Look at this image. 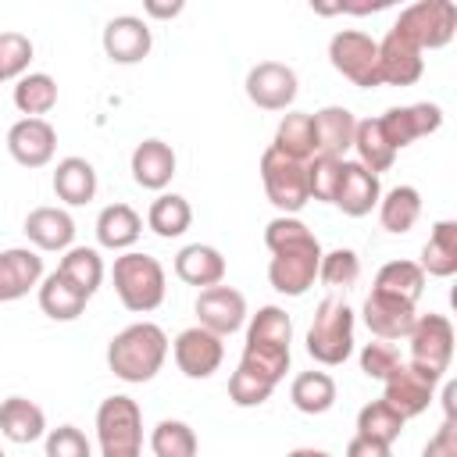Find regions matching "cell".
Instances as JSON below:
<instances>
[{
    "label": "cell",
    "instance_id": "cell-1",
    "mask_svg": "<svg viewBox=\"0 0 457 457\" xmlns=\"http://www.w3.org/2000/svg\"><path fill=\"white\" fill-rule=\"evenodd\" d=\"M264 246L271 250L268 261V282L282 296H303L321 264V243L318 236L293 214H278L264 225Z\"/></svg>",
    "mask_w": 457,
    "mask_h": 457
},
{
    "label": "cell",
    "instance_id": "cell-2",
    "mask_svg": "<svg viewBox=\"0 0 457 457\" xmlns=\"http://www.w3.org/2000/svg\"><path fill=\"white\" fill-rule=\"evenodd\" d=\"M164 357H168V336L154 321L125 325L107 343V368L114 371V378L132 382V386L150 382L164 368Z\"/></svg>",
    "mask_w": 457,
    "mask_h": 457
},
{
    "label": "cell",
    "instance_id": "cell-3",
    "mask_svg": "<svg viewBox=\"0 0 457 457\" xmlns=\"http://www.w3.org/2000/svg\"><path fill=\"white\" fill-rule=\"evenodd\" d=\"M111 278H114V293H118L121 307L132 311V314H150L164 303L168 278H164L161 261L150 257V253L125 250L121 257H114Z\"/></svg>",
    "mask_w": 457,
    "mask_h": 457
},
{
    "label": "cell",
    "instance_id": "cell-4",
    "mask_svg": "<svg viewBox=\"0 0 457 457\" xmlns=\"http://www.w3.org/2000/svg\"><path fill=\"white\" fill-rule=\"evenodd\" d=\"M307 353L325 368H336L353 353V311L343 296H325L318 303L307 328Z\"/></svg>",
    "mask_w": 457,
    "mask_h": 457
},
{
    "label": "cell",
    "instance_id": "cell-5",
    "mask_svg": "<svg viewBox=\"0 0 457 457\" xmlns=\"http://www.w3.org/2000/svg\"><path fill=\"white\" fill-rule=\"evenodd\" d=\"M396 36H403L418 50H443L457 36V4L453 0H418L400 11Z\"/></svg>",
    "mask_w": 457,
    "mask_h": 457
},
{
    "label": "cell",
    "instance_id": "cell-6",
    "mask_svg": "<svg viewBox=\"0 0 457 457\" xmlns=\"http://www.w3.org/2000/svg\"><path fill=\"white\" fill-rule=\"evenodd\" d=\"M100 453H143V411L132 396L118 393L96 407Z\"/></svg>",
    "mask_w": 457,
    "mask_h": 457
},
{
    "label": "cell",
    "instance_id": "cell-7",
    "mask_svg": "<svg viewBox=\"0 0 457 457\" xmlns=\"http://www.w3.org/2000/svg\"><path fill=\"white\" fill-rule=\"evenodd\" d=\"M261 182H264V193L271 200V207L278 214H300L307 207V164L278 154V150H264L261 154Z\"/></svg>",
    "mask_w": 457,
    "mask_h": 457
},
{
    "label": "cell",
    "instance_id": "cell-8",
    "mask_svg": "<svg viewBox=\"0 0 457 457\" xmlns=\"http://www.w3.org/2000/svg\"><path fill=\"white\" fill-rule=\"evenodd\" d=\"M328 61L343 79H350L361 89L382 86V79H378V39H371L368 32L339 29L328 39Z\"/></svg>",
    "mask_w": 457,
    "mask_h": 457
},
{
    "label": "cell",
    "instance_id": "cell-9",
    "mask_svg": "<svg viewBox=\"0 0 457 457\" xmlns=\"http://www.w3.org/2000/svg\"><path fill=\"white\" fill-rule=\"evenodd\" d=\"M411 339V364L432 371V375H446L450 368V357H453V325L446 314H418L414 318V328L407 332Z\"/></svg>",
    "mask_w": 457,
    "mask_h": 457
},
{
    "label": "cell",
    "instance_id": "cell-10",
    "mask_svg": "<svg viewBox=\"0 0 457 457\" xmlns=\"http://www.w3.org/2000/svg\"><path fill=\"white\" fill-rule=\"evenodd\" d=\"M382 386H386L382 400L407 421V418H418V414L432 403V393H436V386H439V375H432V371H425V368H418V364H411V361H400V364L382 378Z\"/></svg>",
    "mask_w": 457,
    "mask_h": 457
},
{
    "label": "cell",
    "instance_id": "cell-11",
    "mask_svg": "<svg viewBox=\"0 0 457 457\" xmlns=\"http://www.w3.org/2000/svg\"><path fill=\"white\" fill-rule=\"evenodd\" d=\"M246 96L250 104H257L261 111H289L296 93H300V82H296V71L282 61H257L250 71H246Z\"/></svg>",
    "mask_w": 457,
    "mask_h": 457
},
{
    "label": "cell",
    "instance_id": "cell-12",
    "mask_svg": "<svg viewBox=\"0 0 457 457\" xmlns=\"http://www.w3.org/2000/svg\"><path fill=\"white\" fill-rule=\"evenodd\" d=\"M171 353H175V364L186 378H211L225 361V343H221V336L193 325V328H182L175 336Z\"/></svg>",
    "mask_w": 457,
    "mask_h": 457
},
{
    "label": "cell",
    "instance_id": "cell-13",
    "mask_svg": "<svg viewBox=\"0 0 457 457\" xmlns=\"http://www.w3.org/2000/svg\"><path fill=\"white\" fill-rule=\"evenodd\" d=\"M7 154L21 168H46L57 154V129L46 118H18L7 129Z\"/></svg>",
    "mask_w": 457,
    "mask_h": 457
},
{
    "label": "cell",
    "instance_id": "cell-14",
    "mask_svg": "<svg viewBox=\"0 0 457 457\" xmlns=\"http://www.w3.org/2000/svg\"><path fill=\"white\" fill-rule=\"evenodd\" d=\"M196 321L200 328L214 332V336H232L243 328L246 321V296L232 286H211V289H200L196 296Z\"/></svg>",
    "mask_w": 457,
    "mask_h": 457
},
{
    "label": "cell",
    "instance_id": "cell-15",
    "mask_svg": "<svg viewBox=\"0 0 457 457\" xmlns=\"http://www.w3.org/2000/svg\"><path fill=\"white\" fill-rule=\"evenodd\" d=\"M378 125L389 139V146L400 154L403 146H411L421 136L439 132L443 125V111L439 104H407V107H389L386 114H378Z\"/></svg>",
    "mask_w": 457,
    "mask_h": 457
},
{
    "label": "cell",
    "instance_id": "cell-16",
    "mask_svg": "<svg viewBox=\"0 0 457 457\" xmlns=\"http://www.w3.org/2000/svg\"><path fill=\"white\" fill-rule=\"evenodd\" d=\"M100 43H104V54L114 64H139L150 54V46H154V32H150L146 18H139V14H118V18H111L104 25Z\"/></svg>",
    "mask_w": 457,
    "mask_h": 457
},
{
    "label": "cell",
    "instance_id": "cell-17",
    "mask_svg": "<svg viewBox=\"0 0 457 457\" xmlns=\"http://www.w3.org/2000/svg\"><path fill=\"white\" fill-rule=\"evenodd\" d=\"M378 200H382L378 175H371V171H368L364 164H357V161H343L332 204H336L343 214H350V218H364V214H371V211L378 207Z\"/></svg>",
    "mask_w": 457,
    "mask_h": 457
},
{
    "label": "cell",
    "instance_id": "cell-18",
    "mask_svg": "<svg viewBox=\"0 0 457 457\" xmlns=\"http://www.w3.org/2000/svg\"><path fill=\"white\" fill-rule=\"evenodd\" d=\"M361 314H364V325L371 328L375 339L393 343V339H407V332L414 328L418 307L407 303V300H396V296H389V293L371 289L368 300H364V311H361Z\"/></svg>",
    "mask_w": 457,
    "mask_h": 457
},
{
    "label": "cell",
    "instance_id": "cell-19",
    "mask_svg": "<svg viewBox=\"0 0 457 457\" xmlns=\"http://www.w3.org/2000/svg\"><path fill=\"white\" fill-rule=\"evenodd\" d=\"M43 282V257L29 246L0 250V303H14L39 289Z\"/></svg>",
    "mask_w": 457,
    "mask_h": 457
},
{
    "label": "cell",
    "instance_id": "cell-20",
    "mask_svg": "<svg viewBox=\"0 0 457 457\" xmlns=\"http://www.w3.org/2000/svg\"><path fill=\"white\" fill-rule=\"evenodd\" d=\"M25 236L32 250L64 253L75 246V218L64 207H32L25 214Z\"/></svg>",
    "mask_w": 457,
    "mask_h": 457
},
{
    "label": "cell",
    "instance_id": "cell-21",
    "mask_svg": "<svg viewBox=\"0 0 457 457\" xmlns=\"http://www.w3.org/2000/svg\"><path fill=\"white\" fill-rule=\"evenodd\" d=\"M425 71V57L418 46H411L403 36H396L393 29L386 32V39H378V79L382 86H414Z\"/></svg>",
    "mask_w": 457,
    "mask_h": 457
},
{
    "label": "cell",
    "instance_id": "cell-22",
    "mask_svg": "<svg viewBox=\"0 0 457 457\" xmlns=\"http://www.w3.org/2000/svg\"><path fill=\"white\" fill-rule=\"evenodd\" d=\"M129 168H132L136 186L161 193V189H164V186L175 179L179 157H175V150H171L164 139H143V143H136Z\"/></svg>",
    "mask_w": 457,
    "mask_h": 457
},
{
    "label": "cell",
    "instance_id": "cell-23",
    "mask_svg": "<svg viewBox=\"0 0 457 457\" xmlns=\"http://www.w3.org/2000/svg\"><path fill=\"white\" fill-rule=\"evenodd\" d=\"M311 118H314L318 154H321V157L346 161V150H353V132H357L353 111H350V107H339V104H328V107L314 111Z\"/></svg>",
    "mask_w": 457,
    "mask_h": 457
},
{
    "label": "cell",
    "instance_id": "cell-24",
    "mask_svg": "<svg viewBox=\"0 0 457 457\" xmlns=\"http://www.w3.org/2000/svg\"><path fill=\"white\" fill-rule=\"evenodd\" d=\"M175 275L186 286H196V289L221 286V278H225V257L211 243H189V246H182L175 253Z\"/></svg>",
    "mask_w": 457,
    "mask_h": 457
},
{
    "label": "cell",
    "instance_id": "cell-25",
    "mask_svg": "<svg viewBox=\"0 0 457 457\" xmlns=\"http://www.w3.org/2000/svg\"><path fill=\"white\" fill-rule=\"evenodd\" d=\"M0 432L11 443H36L46 436V414L25 396H7L0 400Z\"/></svg>",
    "mask_w": 457,
    "mask_h": 457
},
{
    "label": "cell",
    "instance_id": "cell-26",
    "mask_svg": "<svg viewBox=\"0 0 457 457\" xmlns=\"http://www.w3.org/2000/svg\"><path fill=\"white\" fill-rule=\"evenodd\" d=\"M271 150L307 164L314 154H318V136H314V118L307 111H286L278 129H275V139H271Z\"/></svg>",
    "mask_w": 457,
    "mask_h": 457
},
{
    "label": "cell",
    "instance_id": "cell-27",
    "mask_svg": "<svg viewBox=\"0 0 457 457\" xmlns=\"http://www.w3.org/2000/svg\"><path fill=\"white\" fill-rule=\"evenodd\" d=\"M54 193L68 207H82L96 196V168L86 157H64L54 168Z\"/></svg>",
    "mask_w": 457,
    "mask_h": 457
},
{
    "label": "cell",
    "instance_id": "cell-28",
    "mask_svg": "<svg viewBox=\"0 0 457 457\" xmlns=\"http://www.w3.org/2000/svg\"><path fill=\"white\" fill-rule=\"evenodd\" d=\"M143 236V218L129 204H107L96 214V243L107 250H129Z\"/></svg>",
    "mask_w": 457,
    "mask_h": 457
},
{
    "label": "cell",
    "instance_id": "cell-29",
    "mask_svg": "<svg viewBox=\"0 0 457 457\" xmlns=\"http://www.w3.org/2000/svg\"><path fill=\"white\" fill-rule=\"evenodd\" d=\"M418 268L432 278H450L457 275V221L443 218L432 225L428 232V243L421 246V261Z\"/></svg>",
    "mask_w": 457,
    "mask_h": 457
},
{
    "label": "cell",
    "instance_id": "cell-30",
    "mask_svg": "<svg viewBox=\"0 0 457 457\" xmlns=\"http://www.w3.org/2000/svg\"><path fill=\"white\" fill-rule=\"evenodd\" d=\"M86 303H89V296L79 286H71L61 271L43 275V282H39V307H43L46 318H54V321H75L86 311Z\"/></svg>",
    "mask_w": 457,
    "mask_h": 457
},
{
    "label": "cell",
    "instance_id": "cell-31",
    "mask_svg": "<svg viewBox=\"0 0 457 457\" xmlns=\"http://www.w3.org/2000/svg\"><path fill=\"white\" fill-rule=\"evenodd\" d=\"M421 218V193L414 186H393L389 193H382L378 200V221L386 232L393 236H403L418 225Z\"/></svg>",
    "mask_w": 457,
    "mask_h": 457
},
{
    "label": "cell",
    "instance_id": "cell-32",
    "mask_svg": "<svg viewBox=\"0 0 457 457\" xmlns=\"http://www.w3.org/2000/svg\"><path fill=\"white\" fill-rule=\"evenodd\" d=\"M336 378L328 371H300L289 386V400L300 414H325L336 403Z\"/></svg>",
    "mask_w": 457,
    "mask_h": 457
},
{
    "label": "cell",
    "instance_id": "cell-33",
    "mask_svg": "<svg viewBox=\"0 0 457 457\" xmlns=\"http://www.w3.org/2000/svg\"><path fill=\"white\" fill-rule=\"evenodd\" d=\"M239 368L253 371L257 378L278 386L289 371V346L286 343H264V339H246L243 343V357H239Z\"/></svg>",
    "mask_w": 457,
    "mask_h": 457
},
{
    "label": "cell",
    "instance_id": "cell-34",
    "mask_svg": "<svg viewBox=\"0 0 457 457\" xmlns=\"http://www.w3.org/2000/svg\"><path fill=\"white\" fill-rule=\"evenodd\" d=\"M371 289L389 293V296L407 300V303L418 307V300H421V293H425V271L418 268V261H389V264L378 268Z\"/></svg>",
    "mask_w": 457,
    "mask_h": 457
},
{
    "label": "cell",
    "instance_id": "cell-35",
    "mask_svg": "<svg viewBox=\"0 0 457 457\" xmlns=\"http://www.w3.org/2000/svg\"><path fill=\"white\" fill-rule=\"evenodd\" d=\"M353 150H357V164H364L371 175L378 171H389L393 161H396V150L389 146L378 118H364L357 121V132H353Z\"/></svg>",
    "mask_w": 457,
    "mask_h": 457
},
{
    "label": "cell",
    "instance_id": "cell-36",
    "mask_svg": "<svg viewBox=\"0 0 457 457\" xmlns=\"http://www.w3.org/2000/svg\"><path fill=\"white\" fill-rule=\"evenodd\" d=\"M14 107L25 118H43L57 107V82L46 71H29L14 82Z\"/></svg>",
    "mask_w": 457,
    "mask_h": 457
},
{
    "label": "cell",
    "instance_id": "cell-37",
    "mask_svg": "<svg viewBox=\"0 0 457 457\" xmlns=\"http://www.w3.org/2000/svg\"><path fill=\"white\" fill-rule=\"evenodd\" d=\"M146 225H150L161 239H179V236L193 225V207H189V200L179 196V193H161V196L150 204V211H146Z\"/></svg>",
    "mask_w": 457,
    "mask_h": 457
},
{
    "label": "cell",
    "instance_id": "cell-38",
    "mask_svg": "<svg viewBox=\"0 0 457 457\" xmlns=\"http://www.w3.org/2000/svg\"><path fill=\"white\" fill-rule=\"evenodd\" d=\"M57 271H61L71 286H79L86 296H93V293L100 289V282H104V257H100L93 246H71V250H64Z\"/></svg>",
    "mask_w": 457,
    "mask_h": 457
},
{
    "label": "cell",
    "instance_id": "cell-39",
    "mask_svg": "<svg viewBox=\"0 0 457 457\" xmlns=\"http://www.w3.org/2000/svg\"><path fill=\"white\" fill-rule=\"evenodd\" d=\"M400 432H403V418L386 400H371V403H364L357 411V436L393 446L400 439Z\"/></svg>",
    "mask_w": 457,
    "mask_h": 457
},
{
    "label": "cell",
    "instance_id": "cell-40",
    "mask_svg": "<svg viewBox=\"0 0 457 457\" xmlns=\"http://www.w3.org/2000/svg\"><path fill=\"white\" fill-rule=\"evenodd\" d=\"M150 450H154V457H196L200 443H196L193 425H186L179 418H164L150 432Z\"/></svg>",
    "mask_w": 457,
    "mask_h": 457
},
{
    "label": "cell",
    "instance_id": "cell-41",
    "mask_svg": "<svg viewBox=\"0 0 457 457\" xmlns=\"http://www.w3.org/2000/svg\"><path fill=\"white\" fill-rule=\"evenodd\" d=\"M32 64V39L21 32H0V82H18L29 75Z\"/></svg>",
    "mask_w": 457,
    "mask_h": 457
},
{
    "label": "cell",
    "instance_id": "cell-42",
    "mask_svg": "<svg viewBox=\"0 0 457 457\" xmlns=\"http://www.w3.org/2000/svg\"><path fill=\"white\" fill-rule=\"evenodd\" d=\"M246 339H264V343H293V321H289V314L282 311V307H275V303H268V307H261L253 318H250V325H246Z\"/></svg>",
    "mask_w": 457,
    "mask_h": 457
},
{
    "label": "cell",
    "instance_id": "cell-43",
    "mask_svg": "<svg viewBox=\"0 0 457 457\" xmlns=\"http://www.w3.org/2000/svg\"><path fill=\"white\" fill-rule=\"evenodd\" d=\"M357 275H361V261H357V253H353L350 246H336V250L321 253L318 278H321L325 286H332V289H339V286H353Z\"/></svg>",
    "mask_w": 457,
    "mask_h": 457
},
{
    "label": "cell",
    "instance_id": "cell-44",
    "mask_svg": "<svg viewBox=\"0 0 457 457\" xmlns=\"http://www.w3.org/2000/svg\"><path fill=\"white\" fill-rule=\"evenodd\" d=\"M339 168H343V161L314 154V157L307 161V196L318 200V204H332L336 182H339Z\"/></svg>",
    "mask_w": 457,
    "mask_h": 457
},
{
    "label": "cell",
    "instance_id": "cell-45",
    "mask_svg": "<svg viewBox=\"0 0 457 457\" xmlns=\"http://www.w3.org/2000/svg\"><path fill=\"white\" fill-rule=\"evenodd\" d=\"M271 393H275V386L264 382V378H257V375L246 371V368H236L232 378H228V400H232L236 407H261Z\"/></svg>",
    "mask_w": 457,
    "mask_h": 457
},
{
    "label": "cell",
    "instance_id": "cell-46",
    "mask_svg": "<svg viewBox=\"0 0 457 457\" xmlns=\"http://www.w3.org/2000/svg\"><path fill=\"white\" fill-rule=\"evenodd\" d=\"M46 457H93V446L86 439L82 428L75 425H57V428H46Z\"/></svg>",
    "mask_w": 457,
    "mask_h": 457
},
{
    "label": "cell",
    "instance_id": "cell-47",
    "mask_svg": "<svg viewBox=\"0 0 457 457\" xmlns=\"http://www.w3.org/2000/svg\"><path fill=\"white\" fill-rule=\"evenodd\" d=\"M396 364H400V353H396L393 343H386V339L364 343V350H361V371H364L368 378H378V382H382Z\"/></svg>",
    "mask_w": 457,
    "mask_h": 457
},
{
    "label": "cell",
    "instance_id": "cell-48",
    "mask_svg": "<svg viewBox=\"0 0 457 457\" xmlns=\"http://www.w3.org/2000/svg\"><path fill=\"white\" fill-rule=\"evenodd\" d=\"M421 457H457V421L453 418H443L436 436L425 443Z\"/></svg>",
    "mask_w": 457,
    "mask_h": 457
},
{
    "label": "cell",
    "instance_id": "cell-49",
    "mask_svg": "<svg viewBox=\"0 0 457 457\" xmlns=\"http://www.w3.org/2000/svg\"><path fill=\"white\" fill-rule=\"evenodd\" d=\"M346 457H393V450L386 443H375V439H364V436H353L346 443Z\"/></svg>",
    "mask_w": 457,
    "mask_h": 457
},
{
    "label": "cell",
    "instance_id": "cell-50",
    "mask_svg": "<svg viewBox=\"0 0 457 457\" xmlns=\"http://www.w3.org/2000/svg\"><path fill=\"white\" fill-rule=\"evenodd\" d=\"M186 11V4L182 0H171V4H161V0H146L143 4V14H150V18H161V21H168V18H179Z\"/></svg>",
    "mask_w": 457,
    "mask_h": 457
},
{
    "label": "cell",
    "instance_id": "cell-51",
    "mask_svg": "<svg viewBox=\"0 0 457 457\" xmlns=\"http://www.w3.org/2000/svg\"><path fill=\"white\" fill-rule=\"evenodd\" d=\"M439 400H443V418H453L457 421V382H446Z\"/></svg>",
    "mask_w": 457,
    "mask_h": 457
},
{
    "label": "cell",
    "instance_id": "cell-52",
    "mask_svg": "<svg viewBox=\"0 0 457 457\" xmlns=\"http://www.w3.org/2000/svg\"><path fill=\"white\" fill-rule=\"evenodd\" d=\"M286 457H332L328 450H314V446H296V450H289Z\"/></svg>",
    "mask_w": 457,
    "mask_h": 457
},
{
    "label": "cell",
    "instance_id": "cell-53",
    "mask_svg": "<svg viewBox=\"0 0 457 457\" xmlns=\"http://www.w3.org/2000/svg\"><path fill=\"white\" fill-rule=\"evenodd\" d=\"M100 457H143V453H100Z\"/></svg>",
    "mask_w": 457,
    "mask_h": 457
},
{
    "label": "cell",
    "instance_id": "cell-54",
    "mask_svg": "<svg viewBox=\"0 0 457 457\" xmlns=\"http://www.w3.org/2000/svg\"><path fill=\"white\" fill-rule=\"evenodd\" d=\"M0 457H7V453H4V446H0Z\"/></svg>",
    "mask_w": 457,
    "mask_h": 457
}]
</instances>
